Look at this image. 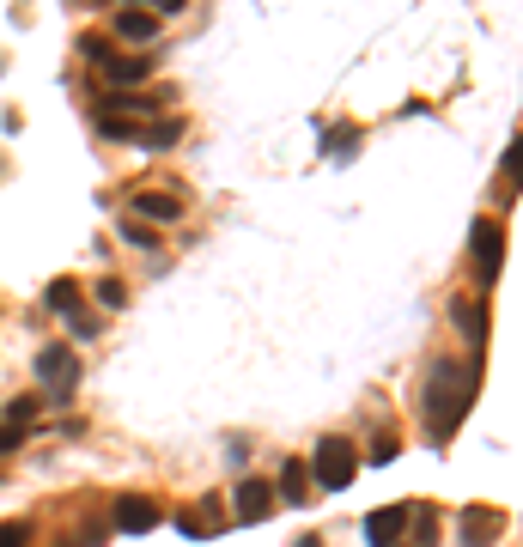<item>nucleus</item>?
Returning a JSON list of instances; mask_svg holds the SVG:
<instances>
[{"instance_id":"nucleus-15","label":"nucleus","mask_w":523,"mask_h":547,"mask_svg":"<svg viewBox=\"0 0 523 547\" xmlns=\"http://www.w3.org/2000/svg\"><path fill=\"white\" fill-rule=\"evenodd\" d=\"M43 304L55 310V317H80V310H86V298H80V280H55V286L43 292Z\"/></svg>"},{"instance_id":"nucleus-16","label":"nucleus","mask_w":523,"mask_h":547,"mask_svg":"<svg viewBox=\"0 0 523 547\" xmlns=\"http://www.w3.org/2000/svg\"><path fill=\"white\" fill-rule=\"evenodd\" d=\"M323 152H329V159H353V152H359V128H347V122L329 128L323 134Z\"/></svg>"},{"instance_id":"nucleus-22","label":"nucleus","mask_w":523,"mask_h":547,"mask_svg":"<svg viewBox=\"0 0 523 547\" xmlns=\"http://www.w3.org/2000/svg\"><path fill=\"white\" fill-rule=\"evenodd\" d=\"M80 55H92V61H110L116 49H110V37H98V31H86V37H80Z\"/></svg>"},{"instance_id":"nucleus-21","label":"nucleus","mask_w":523,"mask_h":547,"mask_svg":"<svg viewBox=\"0 0 523 547\" xmlns=\"http://www.w3.org/2000/svg\"><path fill=\"white\" fill-rule=\"evenodd\" d=\"M67 329H73V341H98V317H92V310H80V317H67Z\"/></svg>"},{"instance_id":"nucleus-7","label":"nucleus","mask_w":523,"mask_h":547,"mask_svg":"<svg viewBox=\"0 0 523 547\" xmlns=\"http://www.w3.org/2000/svg\"><path fill=\"white\" fill-rule=\"evenodd\" d=\"M499 529H505V517H499L493 505H463V511H457V541H463V547H493Z\"/></svg>"},{"instance_id":"nucleus-23","label":"nucleus","mask_w":523,"mask_h":547,"mask_svg":"<svg viewBox=\"0 0 523 547\" xmlns=\"http://www.w3.org/2000/svg\"><path fill=\"white\" fill-rule=\"evenodd\" d=\"M37 414V396H19L13 408H7V426H19V420H31Z\"/></svg>"},{"instance_id":"nucleus-28","label":"nucleus","mask_w":523,"mask_h":547,"mask_svg":"<svg viewBox=\"0 0 523 547\" xmlns=\"http://www.w3.org/2000/svg\"><path fill=\"white\" fill-rule=\"evenodd\" d=\"M116 7H134V0H116Z\"/></svg>"},{"instance_id":"nucleus-27","label":"nucleus","mask_w":523,"mask_h":547,"mask_svg":"<svg viewBox=\"0 0 523 547\" xmlns=\"http://www.w3.org/2000/svg\"><path fill=\"white\" fill-rule=\"evenodd\" d=\"M159 7H165V13H183V7H189V0H159Z\"/></svg>"},{"instance_id":"nucleus-10","label":"nucleus","mask_w":523,"mask_h":547,"mask_svg":"<svg viewBox=\"0 0 523 547\" xmlns=\"http://www.w3.org/2000/svg\"><path fill=\"white\" fill-rule=\"evenodd\" d=\"M232 505H238V523H256V517H268V511H274V487L250 475V481H238Z\"/></svg>"},{"instance_id":"nucleus-1","label":"nucleus","mask_w":523,"mask_h":547,"mask_svg":"<svg viewBox=\"0 0 523 547\" xmlns=\"http://www.w3.org/2000/svg\"><path fill=\"white\" fill-rule=\"evenodd\" d=\"M475 383H481V353H475L469 365H457V359H432V365H426L420 414H426V438H432V444L451 438V426H457L463 408L475 402Z\"/></svg>"},{"instance_id":"nucleus-3","label":"nucleus","mask_w":523,"mask_h":547,"mask_svg":"<svg viewBox=\"0 0 523 547\" xmlns=\"http://www.w3.org/2000/svg\"><path fill=\"white\" fill-rule=\"evenodd\" d=\"M469 262H475V298H487L499 286V268H505V231H499V219H475L469 225Z\"/></svg>"},{"instance_id":"nucleus-8","label":"nucleus","mask_w":523,"mask_h":547,"mask_svg":"<svg viewBox=\"0 0 523 547\" xmlns=\"http://www.w3.org/2000/svg\"><path fill=\"white\" fill-rule=\"evenodd\" d=\"M110 523L122 535H146V529H159V499H146V493H122L110 505Z\"/></svg>"},{"instance_id":"nucleus-18","label":"nucleus","mask_w":523,"mask_h":547,"mask_svg":"<svg viewBox=\"0 0 523 547\" xmlns=\"http://www.w3.org/2000/svg\"><path fill=\"white\" fill-rule=\"evenodd\" d=\"M122 244H134V250H159V231H153V225H140V219H122Z\"/></svg>"},{"instance_id":"nucleus-12","label":"nucleus","mask_w":523,"mask_h":547,"mask_svg":"<svg viewBox=\"0 0 523 547\" xmlns=\"http://www.w3.org/2000/svg\"><path fill=\"white\" fill-rule=\"evenodd\" d=\"M451 317L463 323L469 347L481 353V347H487V298H451Z\"/></svg>"},{"instance_id":"nucleus-24","label":"nucleus","mask_w":523,"mask_h":547,"mask_svg":"<svg viewBox=\"0 0 523 547\" xmlns=\"http://www.w3.org/2000/svg\"><path fill=\"white\" fill-rule=\"evenodd\" d=\"M365 456H371V462H390V456H396V438H390V432H384V438H378V444H371V450H365Z\"/></svg>"},{"instance_id":"nucleus-26","label":"nucleus","mask_w":523,"mask_h":547,"mask_svg":"<svg viewBox=\"0 0 523 547\" xmlns=\"http://www.w3.org/2000/svg\"><path fill=\"white\" fill-rule=\"evenodd\" d=\"M292 547H323V535H298V541H292Z\"/></svg>"},{"instance_id":"nucleus-9","label":"nucleus","mask_w":523,"mask_h":547,"mask_svg":"<svg viewBox=\"0 0 523 547\" xmlns=\"http://www.w3.org/2000/svg\"><path fill=\"white\" fill-rule=\"evenodd\" d=\"M408 517H414V505H378L365 517V541L371 547H396V535L408 529Z\"/></svg>"},{"instance_id":"nucleus-20","label":"nucleus","mask_w":523,"mask_h":547,"mask_svg":"<svg viewBox=\"0 0 523 547\" xmlns=\"http://www.w3.org/2000/svg\"><path fill=\"white\" fill-rule=\"evenodd\" d=\"M414 523H420V529H414V547H438V517H432L426 505H414Z\"/></svg>"},{"instance_id":"nucleus-14","label":"nucleus","mask_w":523,"mask_h":547,"mask_svg":"<svg viewBox=\"0 0 523 547\" xmlns=\"http://www.w3.org/2000/svg\"><path fill=\"white\" fill-rule=\"evenodd\" d=\"M274 499H286V505H305V499H311V468L298 462V456L280 468V493H274Z\"/></svg>"},{"instance_id":"nucleus-17","label":"nucleus","mask_w":523,"mask_h":547,"mask_svg":"<svg viewBox=\"0 0 523 547\" xmlns=\"http://www.w3.org/2000/svg\"><path fill=\"white\" fill-rule=\"evenodd\" d=\"M92 298H98V310H122V304H128V280H116V274H104V280L92 286Z\"/></svg>"},{"instance_id":"nucleus-25","label":"nucleus","mask_w":523,"mask_h":547,"mask_svg":"<svg viewBox=\"0 0 523 547\" xmlns=\"http://www.w3.org/2000/svg\"><path fill=\"white\" fill-rule=\"evenodd\" d=\"M19 444H25V432H19V426H0V456L19 450Z\"/></svg>"},{"instance_id":"nucleus-2","label":"nucleus","mask_w":523,"mask_h":547,"mask_svg":"<svg viewBox=\"0 0 523 547\" xmlns=\"http://www.w3.org/2000/svg\"><path fill=\"white\" fill-rule=\"evenodd\" d=\"M353 475H359V444L347 432H323L311 450V481L323 493H341V487H353Z\"/></svg>"},{"instance_id":"nucleus-5","label":"nucleus","mask_w":523,"mask_h":547,"mask_svg":"<svg viewBox=\"0 0 523 547\" xmlns=\"http://www.w3.org/2000/svg\"><path fill=\"white\" fill-rule=\"evenodd\" d=\"M171 104V92H104L98 116H122V122H159V110Z\"/></svg>"},{"instance_id":"nucleus-19","label":"nucleus","mask_w":523,"mask_h":547,"mask_svg":"<svg viewBox=\"0 0 523 547\" xmlns=\"http://www.w3.org/2000/svg\"><path fill=\"white\" fill-rule=\"evenodd\" d=\"M177 140H183V122H177V116H171V122H146V146L165 152V146H177Z\"/></svg>"},{"instance_id":"nucleus-11","label":"nucleus","mask_w":523,"mask_h":547,"mask_svg":"<svg viewBox=\"0 0 523 547\" xmlns=\"http://www.w3.org/2000/svg\"><path fill=\"white\" fill-rule=\"evenodd\" d=\"M110 31H116V37H128V43H153V37H159V13L116 7V13H110Z\"/></svg>"},{"instance_id":"nucleus-6","label":"nucleus","mask_w":523,"mask_h":547,"mask_svg":"<svg viewBox=\"0 0 523 547\" xmlns=\"http://www.w3.org/2000/svg\"><path fill=\"white\" fill-rule=\"evenodd\" d=\"M128 219H140V225H177V219H189V201L171 195V189H140L134 207H128Z\"/></svg>"},{"instance_id":"nucleus-4","label":"nucleus","mask_w":523,"mask_h":547,"mask_svg":"<svg viewBox=\"0 0 523 547\" xmlns=\"http://www.w3.org/2000/svg\"><path fill=\"white\" fill-rule=\"evenodd\" d=\"M31 371H37V383L49 389V396H61V402H67V396H73V383H80V353L61 347V341H49V347L37 353V365H31Z\"/></svg>"},{"instance_id":"nucleus-13","label":"nucleus","mask_w":523,"mask_h":547,"mask_svg":"<svg viewBox=\"0 0 523 547\" xmlns=\"http://www.w3.org/2000/svg\"><path fill=\"white\" fill-rule=\"evenodd\" d=\"M153 73V55H110L104 61V86H140Z\"/></svg>"}]
</instances>
